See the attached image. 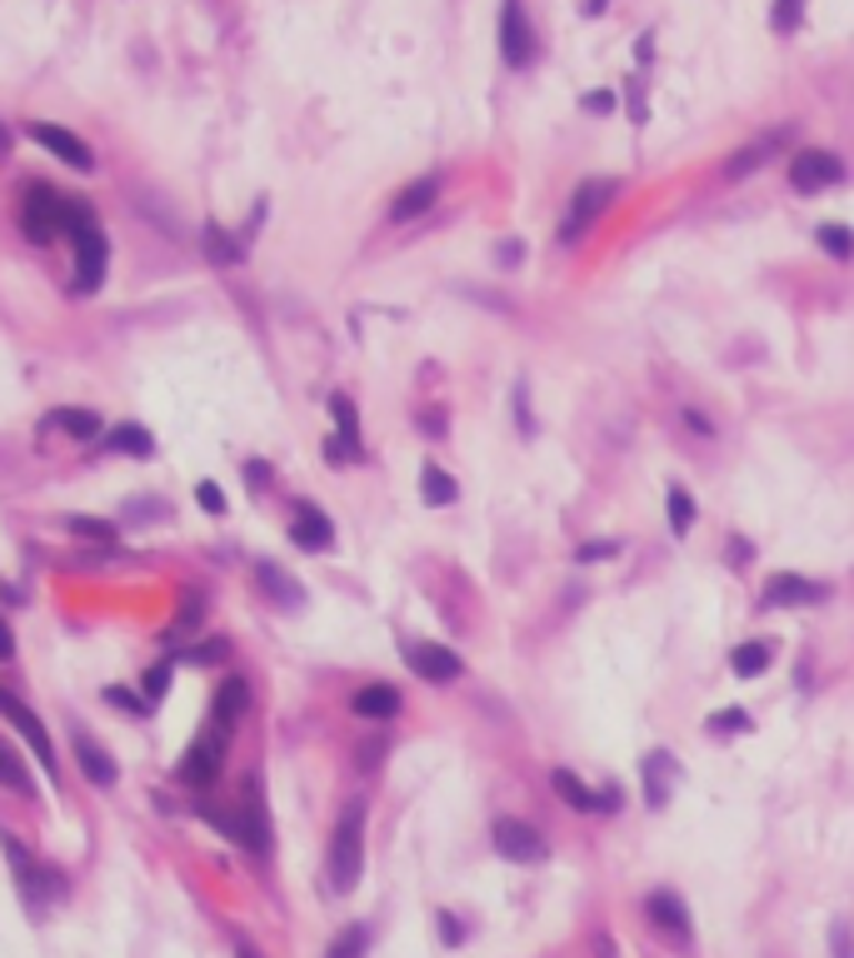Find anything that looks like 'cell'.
Returning <instances> with one entry per match:
<instances>
[{"label": "cell", "mask_w": 854, "mask_h": 958, "mask_svg": "<svg viewBox=\"0 0 854 958\" xmlns=\"http://www.w3.org/2000/svg\"><path fill=\"white\" fill-rule=\"evenodd\" d=\"M365 874V804H345L340 824L331 834V854H325V878H331L335 894H350Z\"/></svg>", "instance_id": "obj_1"}, {"label": "cell", "mask_w": 854, "mask_h": 958, "mask_svg": "<svg viewBox=\"0 0 854 958\" xmlns=\"http://www.w3.org/2000/svg\"><path fill=\"white\" fill-rule=\"evenodd\" d=\"M201 814L211 818L215 828H221L225 838H235L241 848H251V854H265L271 848V824H265V798H261V784H245V794L235 798V808H211V804H201Z\"/></svg>", "instance_id": "obj_2"}, {"label": "cell", "mask_w": 854, "mask_h": 958, "mask_svg": "<svg viewBox=\"0 0 854 958\" xmlns=\"http://www.w3.org/2000/svg\"><path fill=\"white\" fill-rule=\"evenodd\" d=\"M65 205H71V195H61V190L26 185L21 190V235L31 240V245H51V240L65 230Z\"/></svg>", "instance_id": "obj_3"}, {"label": "cell", "mask_w": 854, "mask_h": 958, "mask_svg": "<svg viewBox=\"0 0 854 958\" xmlns=\"http://www.w3.org/2000/svg\"><path fill=\"white\" fill-rule=\"evenodd\" d=\"M614 180H584L580 190L570 195V210H565V220H560V245H575V240H584V230L600 220V210L614 200Z\"/></svg>", "instance_id": "obj_4"}, {"label": "cell", "mask_w": 854, "mask_h": 958, "mask_svg": "<svg viewBox=\"0 0 854 958\" xmlns=\"http://www.w3.org/2000/svg\"><path fill=\"white\" fill-rule=\"evenodd\" d=\"M75 245V275H71V289L75 295H95L105 279V259H111V245H105V230L91 225L85 235L71 240Z\"/></svg>", "instance_id": "obj_5"}, {"label": "cell", "mask_w": 854, "mask_h": 958, "mask_svg": "<svg viewBox=\"0 0 854 958\" xmlns=\"http://www.w3.org/2000/svg\"><path fill=\"white\" fill-rule=\"evenodd\" d=\"M535 26L525 20V6L520 0H505L500 6V55H505V65L510 70H525L535 60Z\"/></svg>", "instance_id": "obj_6"}, {"label": "cell", "mask_w": 854, "mask_h": 958, "mask_svg": "<svg viewBox=\"0 0 854 958\" xmlns=\"http://www.w3.org/2000/svg\"><path fill=\"white\" fill-rule=\"evenodd\" d=\"M221 758H225V728H205V734H195L191 748H185L181 778L195 788H211L215 774H221Z\"/></svg>", "instance_id": "obj_7"}, {"label": "cell", "mask_w": 854, "mask_h": 958, "mask_svg": "<svg viewBox=\"0 0 854 958\" xmlns=\"http://www.w3.org/2000/svg\"><path fill=\"white\" fill-rule=\"evenodd\" d=\"M844 180V160L834 155V150H800V155L790 160V185L800 190V195H814V190H830Z\"/></svg>", "instance_id": "obj_8"}, {"label": "cell", "mask_w": 854, "mask_h": 958, "mask_svg": "<svg viewBox=\"0 0 854 958\" xmlns=\"http://www.w3.org/2000/svg\"><path fill=\"white\" fill-rule=\"evenodd\" d=\"M405 664L415 669V679H425V684H455L460 679V654L445 644H425V639H410V644L400 649Z\"/></svg>", "instance_id": "obj_9"}, {"label": "cell", "mask_w": 854, "mask_h": 958, "mask_svg": "<svg viewBox=\"0 0 854 958\" xmlns=\"http://www.w3.org/2000/svg\"><path fill=\"white\" fill-rule=\"evenodd\" d=\"M644 914H650V924L660 928L674 948H690L694 924H690V908H684L680 894H670V888H654V894L644 898Z\"/></svg>", "instance_id": "obj_10"}, {"label": "cell", "mask_w": 854, "mask_h": 958, "mask_svg": "<svg viewBox=\"0 0 854 958\" xmlns=\"http://www.w3.org/2000/svg\"><path fill=\"white\" fill-rule=\"evenodd\" d=\"M490 838H495V854L510 858V864H535V858H545L540 828H530L525 818H495Z\"/></svg>", "instance_id": "obj_11"}, {"label": "cell", "mask_w": 854, "mask_h": 958, "mask_svg": "<svg viewBox=\"0 0 854 958\" xmlns=\"http://www.w3.org/2000/svg\"><path fill=\"white\" fill-rule=\"evenodd\" d=\"M31 140L35 145H45L55 160H65V165H75V170H95V155H91V145H85L75 130H61V125H45V120H31Z\"/></svg>", "instance_id": "obj_12"}, {"label": "cell", "mask_w": 854, "mask_h": 958, "mask_svg": "<svg viewBox=\"0 0 854 958\" xmlns=\"http://www.w3.org/2000/svg\"><path fill=\"white\" fill-rule=\"evenodd\" d=\"M824 594H830V589L804 579V574H774L770 584H764L760 604L764 609H794V604H814V599H824Z\"/></svg>", "instance_id": "obj_13"}, {"label": "cell", "mask_w": 854, "mask_h": 958, "mask_svg": "<svg viewBox=\"0 0 854 958\" xmlns=\"http://www.w3.org/2000/svg\"><path fill=\"white\" fill-rule=\"evenodd\" d=\"M0 714H6L16 728H21V738L35 748V758H41V768H45V774H55V748H51V734H45V724H41V718H35L31 709L21 704V699H6V709H0Z\"/></svg>", "instance_id": "obj_14"}, {"label": "cell", "mask_w": 854, "mask_h": 958, "mask_svg": "<svg viewBox=\"0 0 854 958\" xmlns=\"http://www.w3.org/2000/svg\"><path fill=\"white\" fill-rule=\"evenodd\" d=\"M780 145H790V125L774 130V135H760L754 145H744V150H734V155L724 160V180H744V175H754V170H760L764 160H770Z\"/></svg>", "instance_id": "obj_15"}, {"label": "cell", "mask_w": 854, "mask_h": 958, "mask_svg": "<svg viewBox=\"0 0 854 958\" xmlns=\"http://www.w3.org/2000/svg\"><path fill=\"white\" fill-rule=\"evenodd\" d=\"M245 709H251V684H245L241 674L225 679V684L215 689V699H211V728H225V734H231L235 718H241Z\"/></svg>", "instance_id": "obj_16"}, {"label": "cell", "mask_w": 854, "mask_h": 958, "mask_svg": "<svg viewBox=\"0 0 854 958\" xmlns=\"http://www.w3.org/2000/svg\"><path fill=\"white\" fill-rule=\"evenodd\" d=\"M291 539L301 549H331L335 544V524L325 519V509H315V505H295V524H291Z\"/></svg>", "instance_id": "obj_17"}, {"label": "cell", "mask_w": 854, "mask_h": 958, "mask_svg": "<svg viewBox=\"0 0 854 958\" xmlns=\"http://www.w3.org/2000/svg\"><path fill=\"white\" fill-rule=\"evenodd\" d=\"M75 764L85 768V778H91L95 788H111L115 784V764H111V754H105L101 744H95L85 728H75Z\"/></svg>", "instance_id": "obj_18"}, {"label": "cell", "mask_w": 854, "mask_h": 958, "mask_svg": "<svg viewBox=\"0 0 854 958\" xmlns=\"http://www.w3.org/2000/svg\"><path fill=\"white\" fill-rule=\"evenodd\" d=\"M435 195H440V180H435V175H420L415 185H405L400 195H395L390 220H415V215H425V210L435 205Z\"/></svg>", "instance_id": "obj_19"}, {"label": "cell", "mask_w": 854, "mask_h": 958, "mask_svg": "<svg viewBox=\"0 0 854 958\" xmlns=\"http://www.w3.org/2000/svg\"><path fill=\"white\" fill-rule=\"evenodd\" d=\"M550 784H555V794H560L570 808H580V814H600V788H590L580 774H570V768H555Z\"/></svg>", "instance_id": "obj_20"}, {"label": "cell", "mask_w": 854, "mask_h": 958, "mask_svg": "<svg viewBox=\"0 0 854 958\" xmlns=\"http://www.w3.org/2000/svg\"><path fill=\"white\" fill-rule=\"evenodd\" d=\"M670 784H674V758L660 748V754L644 758V798H650V808L670 804Z\"/></svg>", "instance_id": "obj_21"}, {"label": "cell", "mask_w": 854, "mask_h": 958, "mask_svg": "<svg viewBox=\"0 0 854 958\" xmlns=\"http://www.w3.org/2000/svg\"><path fill=\"white\" fill-rule=\"evenodd\" d=\"M350 709L360 718H395V714H400V694H395L390 684H365L360 694L350 699Z\"/></svg>", "instance_id": "obj_22"}, {"label": "cell", "mask_w": 854, "mask_h": 958, "mask_svg": "<svg viewBox=\"0 0 854 958\" xmlns=\"http://www.w3.org/2000/svg\"><path fill=\"white\" fill-rule=\"evenodd\" d=\"M105 449H115V455H131V459H151L155 455V439H151V429H141V425H115L111 435H105Z\"/></svg>", "instance_id": "obj_23"}, {"label": "cell", "mask_w": 854, "mask_h": 958, "mask_svg": "<svg viewBox=\"0 0 854 958\" xmlns=\"http://www.w3.org/2000/svg\"><path fill=\"white\" fill-rule=\"evenodd\" d=\"M51 425L65 429L71 439H101V435H105V429H101V415H95V409H55Z\"/></svg>", "instance_id": "obj_24"}, {"label": "cell", "mask_w": 854, "mask_h": 958, "mask_svg": "<svg viewBox=\"0 0 854 958\" xmlns=\"http://www.w3.org/2000/svg\"><path fill=\"white\" fill-rule=\"evenodd\" d=\"M0 788H16V794H31V768L16 754L6 738H0Z\"/></svg>", "instance_id": "obj_25"}, {"label": "cell", "mask_w": 854, "mask_h": 958, "mask_svg": "<svg viewBox=\"0 0 854 958\" xmlns=\"http://www.w3.org/2000/svg\"><path fill=\"white\" fill-rule=\"evenodd\" d=\"M730 669L740 679H760L764 669H770V644H760V639H750V644H740L730 654Z\"/></svg>", "instance_id": "obj_26"}, {"label": "cell", "mask_w": 854, "mask_h": 958, "mask_svg": "<svg viewBox=\"0 0 854 958\" xmlns=\"http://www.w3.org/2000/svg\"><path fill=\"white\" fill-rule=\"evenodd\" d=\"M365 948H370V928H365V924H350V928H340V934L331 938L325 958H365Z\"/></svg>", "instance_id": "obj_27"}, {"label": "cell", "mask_w": 854, "mask_h": 958, "mask_svg": "<svg viewBox=\"0 0 854 958\" xmlns=\"http://www.w3.org/2000/svg\"><path fill=\"white\" fill-rule=\"evenodd\" d=\"M420 495H425V505H455V479L445 475L440 465H425V475H420Z\"/></svg>", "instance_id": "obj_28"}, {"label": "cell", "mask_w": 854, "mask_h": 958, "mask_svg": "<svg viewBox=\"0 0 854 958\" xmlns=\"http://www.w3.org/2000/svg\"><path fill=\"white\" fill-rule=\"evenodd\" d=\"M814 240H820L824 255L854 259V230H850V225H820V230H814Z\"/></svg>", "instance_id": "obj_29"}, {"label": "cell", "mask_w": 854, "mask_h": 958, "mask_svg": "<svg viewBox=\"0 0 854 958\" xmlns=\"http://www.w3.org/2000/svg\"><path fill=\"white\" fill-rule=\"evenodd\" d=\"M800 20H804V0H774V6H770L774 35H794V30H800Z\"/></svg>", "instance_id": "obj_30"}, {"label": "cell", "mask_w": 854, "mask_h": 958, "mask_svg": "<svg viewBox=\"0 0 854 958\" xmlns=\"http://www.w3.org/2000/svg\"><path fill=\"white\" fill-rule=\"evenodd\" d=\"M664 509H670V529H674V534H690V524H694V499L684 495V489H670V495H664Z\"/></svg>", "instance_id": "obj_31"}, {"label": "cell", "mask_w": 854, "mask_h": 958, "mask_svg": "<svg viewBox=\"0 0 854 958\" xmlns=\"http://www.w3.org/2000/svg\"><path fill=\"white\" fill-rule=\"evenodd\" d=\"M255 574H261V584L271 589V594H281L285 604H295V599H301V584H295V579L285 574V569H275V564H261V569H255Z\"/></svg>", "instance_id": "obj_32"}, {"label": "cell", "mask_w": 854, "mask_h": 958, "mask_svg": "<svg viewBox=\"0 0 854 958\" xmlns=\"http://www.w3.org/2000/svg\"><path fill=\"white\" fill-rule=\"evenodd\" d=\"M205 249H211V259H221V265H231V259H241V245H235V240L225 235L221 225H205Z\"/></svg>", "instance_id": "obj_33"}, {"label": "cell", "mask_w": 854, "mask_h": 958, "mask_svg": "<svg viewBox=\"0 0 854 958\" xmlns=\"http://www.w3.org/2000/svg\"><path fill=\"white\" fill-rule=\"evenodd\" d=\"M201 614H205V604H201V594H185V604H181V619L171 624V634H165V644H181V634L191 624H201Z\"/></svg>", "instance_id": "obj_34"}, {"label": "cell", "mask_w": 854, "mask_h": 958, "mask_svg": "<svg viewBox=\"0 0 854 958\" xmlns=\"http://www.w3.org/2000/svg\"><path fill=\"white\" fill-rule=\"evenodd\" d=\"M71 534L105 544V539H115V524H105V519H95V514H71Z\"/></svg>", "instance_id": "obj_35"}, {"label": "cell", "mask_w": 854, "mask_h": 958, "mask_svg": "<svg viewBox=\"0 0 854 958\" xmlns=\"http://www.w3.org/2000/svg\"><path fill=\"white\" fill-rule=\"evenodd\" d=\"M614 554H620V539H590V544L575 549L580 564H600V559H614Z\"/></svg>", "instance_id": "obj_36"}, {"label": "cell", "mask_w": 854, "mask_h": 958, "mask_svg": "<svg viewBox=\"0 0 854 958\" xmlns=\"http://www.w3.org/2000/svg\"><path fill=\"white\" fill-rule=\"evenodd\" d=\"M141 689H145V699H165V689H171V664H155V669H145L141 674Z\"/></svg>", "instance_id": "obj_37"}, {"label": "cell", "mask_w": 854, "mask_h": 958, "mask_svg": "<svg viewBox=\"0 0 854 958\" xmlns=\"http://www.w3.org/2000/svg\"><path fill=\"white\" fill-rule=\"evenodd\" d=\"M225 654H231V644H225V639H211V644H191V649H185V659H191V664H221Z\"/></svg>", "instance_id": "obj_38"}, {"label": "cell", "mask_w": 854, "mask_h": 958, "mask_svg": "<svg viewBox=\"0 0 854 958\" xmlns=\"http://www.w3.org/2000/svg\"><path fill=\"white\" fill-rule=\"evenodd\" d=\"M734 728H750V714L744 709H720L710 718V734H734Z\"/></svg>", "instance_id": "obj_39"}, {"label": "cell", "mask_w": 854, "mask_h": 958, "mask_svg": "<svg viewBox=\"0 0 854 958\" xmlns=\"http://www.w3.org/2000/svg\"><path fill=\"white\" fill-rule=\"evenodd\" d=\"M195 499H201L205 514H225V495L211 485V479H201V485H195Z\"/></svg>", "instance_id": "obj_40"}, {"label": "cell", "mask_w": 854, "mask_h": 958, "mask_svg": "<svg viewBox=\"0 0 854 958\" xmlns=\"http://www.w3.org/2000/svg\"><path fill=\"white\" fill-rule=\"evenodd\" d=\"M830 944H834V958H854V938H850V924H834V928H830Z\"/></svg>", "instance_id": "obj_41"}, {"label": "cell", "mask_w": 854, "mask_h": 958, "mask_svg": "<svg viewBox=\"0 0 854 958\" xmlns=\"http://www.w3.org/2000/svg\"><path fill=\"white\" fill-rule=\"evenodd\" d=\"M105 699H111V704H121V709H131V714H145V699H135L131 689H105Z\"/></svg>", "instance_id": "obj_42"}, {"label": "cell", "mask_w": 854, "mask_h": 958, "mask_svg": "<svg viewBox=\"0 0 854 958\" xmlns=\"http://www.w3.org/2000/svg\"><path fill=\"white\" fill-rule=\"evenodd\" d=\"M584 110H614V90H590V95H584Z\"/></svg>", "instance_id": "obj_43"}, {"label": "cell", "mask_w": 854, "mask_h": 958, "mask_svg": "<svg viewBox=\"0 0 854 958\" xmlns=\"http://www.w3.org/2000/svg\"><path fill=\"white\" fill-rule=\"evenodd\" d=\"M440 938H445V944H460V938H465V928L455 924V914H440Z\"/></svg>", "instance_id": "obj_44"}, {"label": "cell", "mask_w": 854, "mask_h": 958, "mask_svg": "<svg viewBox=\"0 0 854 958\" xmlns=\"http://www.w3.org/2000/svg\"><path fill=\"white\" fill-rule=\"evenodd\" d=\"M730 564H750V544H744V539H730Z\"/></svg>", "instance_id": "obj_45"}, {"label": "cell", "mask_w": 854, "mask_h": 958, "mask_svg": "<svg viewBox=\"0 0 854 958\" xmlns=\"http://www.w3.org/2000/svg\"><path fill=\"white\" fill-rule=\"evenodd\" d=\"M245 475H251V489H265V475H271V469H265L261 459H251V465H245Z\"/></svg>", "instance_id": "obj_46"}, {"label": "cell", "mask_w": 854, "mask_h": 958, "mask_svg": "<svg viewBox=\"0 0 854 958\" xmlns=\"http://www.w3.org/2000/svg\"><path fill=\"white\" fill-rule=\"evenodd\" d=\"M630 115L644 120V95H640V80H630Z\"/></svg>", "instance_id": "obj_47"}, {"label": "cell", "mask_w": 854, "mask_h": 958, "mask_svg": "<svg viewBox=\"0 0 854 958\" xmlns=\"http://www.w3.org/2000/svg\"><path fill=\"white\" fill-rule=\"evenodd\" d=\"M684 425H690V429H700V435H714V429H710V419H704L700 409H684Z\"/></svg>", "instance_id": "obj_48"}, {"label": "cell", "mask_w": 854, "mask_h": 958, "mask_svg": "<svg viewBox=\"0 0 854 958\" xmlns=\"http://www.w3.org/2000/svg\"><path fill=\"white\" fill-rule=\"evenodd\" d=\"M16 654V639H11V629H6V619H0V659H11Z\"/></svg>", "instance_id": "obj_49"}, {"label": "cell", "mask_w": 854, "mask_h": 958, "mask_svg": "<svg viewBox=\"0 0 854 958\" xmlns=\"http://www.w3.org/2000/svg\"><path fill=\"white\" fill-rule=\"evenodd\" d=\"M6 150H11V130L0 125V155H6Z\"/></svg>", "instance_id": "obj_50"}, {"label": "cell", "mask_w": 854, "mask_h": 958, "mask_svg": "<svg viewBox=\"0 0 854 958\" xmlns=\"http://www.w3.org/2000/svg\"><path fill=\"white\" fill-rule=\"evenodd\" d=\"M600 10H604V0H590V16H600Z\"/></svg>", "instance_id": "obj_51"}, {"label": "cell", "mask_w": 854, "mask_h": 958, "mask_svg": "<svg viewBox=\"0 0 854 958\" xmlns=\"http://www.w3.org/2000/svg\"><path fill=\"white\" fill-rule=\"evenodd\" d=\"M6 699H11V694H6V689H0V709H6Z\"/></svg>", "instance_id": "obj_52"}]
</instances>
